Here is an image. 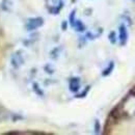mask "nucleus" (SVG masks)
<instances>
[{"label": "nucleus", "mask_w": 135, "mask_h": 135, "mask_svg": "<svg viewBox=\"0 0 135 135\" xmlns=\"http://www.w3.org/2000/svg\"><path fill=\"white\" fill-rule=\"evenodd\" d=\"M44 25V19L42 17L29 18L25 24V29L27 31H33Z\"/></svg>", "instance_id": "obj_1"}, {"label": "nucleus", "mask_w": 135, "mask_h": 135, "mask_svg": "<svg viewBox=\"0 0 135 135\" xmlns=\"http://www.w3.org/2000/svg\"><path fill=\"white\" fill-rule=\"evenodd\" d=\"M24 61H25L24 55H23V52L21 50H18L13 53V55L11 57V65L14 69H19L21 66H23Z\"/></svg>", "instance_id": "obj_2"}, {"label": "nucleus", "mask_w": 135, "mask_h": 135, "mask_svg": "<svg viewBox=\"0 0 135 135\" xmlns=\"http://www.w3.org/2000/svg\"><path fill=\"white\" fill-rule=\"evenodd\" d=\"M118 41H119L120 46L126 45L127 41H128V31H127V28L124 24H122L118 28Z\"/></svg>", "instance_id": "obj_3"}, {"label": "nucleus", "mask_w": 135, "mask_h": 135, "mask_svg": "<svg viewBox=\"0 0 135 135\" xmlns=\"http://www.w3.org/2000/svg\"><path fill=\"white\" fill-rule=\"evenodd\" d=\"M69 88H70V91H72L74 94L78 93L80 89V79L78 77L72 78L69 82Z\"/></svg>", "instance_id": "obj_4"}, {"label": "nucleus", "mask_w": 135, "mask_h": 135, "mask_svg": "<svg viewBox=\"0 0 135 135\" xmlns=\"http://www.w3.org/2000/svg\"><path fill=\"white\" fill-rule=\"evenodd\" d=\"M62 7H64V1H62V0H59L57 5L50 6V7L48 8V11H49V13L52 14V15H57V14H59V12L61 11Z\"/></svg>", "instance_id": "obj_5"}, {"label": "nucleus", "mask_w": 135, "mask_h": 135, "mask_svg": "<svg viewBox=\"0 0 135 135\" xmlns=\"http://www.w3.org/2000/svg\"><path fill=\"white\" fill-rule=\"evenodd\" d=\"M72 27L75 28V30L78 31V32H83V31H85V29H86L85 25L82 23V21H80V20H76L74 22V24L72 25Z\"/></svg>", "instance_id": "obj_6"}, {"label": "nucleus", "mask_w": 135, "mask_h": 135, "mask_svg": "<svg viewBox=\"0 0 135 135\" xmlns=\"http://www.w3.org/2000/svg\"><path fill=\"white\" fill-rule=\"evenodd\" d=\"M113 70H114V62H113V61H110L109 65H108V67L103 70V72H102V76H103V77H107V76H109V75L112 73Z\"/></svg>", "instance_id": "obj_7"}, {"label": "nucleus", "mask_w": 135, "mask_h": 135, "mask_svg": "<svg viewBox=\"0 0 135 135\" xmlns=\"http://www.w3.org/2000/svg\"><path fill=\"white\" fill-rule=\"evenodd\" d=\"M32 89H33V91L38 96V97H44V91L41 89L40 85L37 84V83L34 82L33 84H32Z\"/></svg>", "instance_id": "obj_8"}, {"label": "nucleus", "mask_w": 135, "mask_h": 135, "mask_svg": "<svg viewBox=\"0 0 135 135\" xmlns=\"http://www.w3.org/2000/svg\"><path fill=\"white\" fill-rule=\"evenodd\" d=\"M108 38H109V42L112 45H114L117 43V33H115V31H111L108 35Z\"/></svg>", "instance_id": "obj_9"}, {"label": "nucleus", "mask_w": 135, "mask_h": 135, "mask_svg": "<svg viewBox=\"0 0 135 135\" xmlns=\"http://www.w3.org/2000/svg\"><path fill=\"white\" fill-rule=\"evenodd\" d=\"M76 9H73L72 12H71V14H70V17H69V20H70V24H71V26L74 24V22L76 21Z\"/></svg>", "instance_id": "obj_10"}, {"label": "nucleus", "mask_w": 135, "mask_h": 135, "mask_svg": "<svg viewBox=\"0 0 135 135\" xmlns=\"http://www.w3.org/2000/svg\"><path fill=\"white\" fill-rule=\"evenodd\" d=\"M100 130H101V126H100V123L98 119L95 120V133L96 134H99L100 133Z\"/></svg>", "instance_id": "obj_11"}, {"label": "nucleus", "mask_w": 135, "mask_h": 135, "mask_svg": "<svg viewBox=\"0 0 135 135\" xmlns=\"http://www.w3.org/2000/svg\"><path fill=\"white\" fill-rule=\"evenodd\" d=\"M89 88H90V87H89V86H87V87L85 88V89L82 91V93H81V94H79V95H77V96H76V98H84L85 96L87 95V93H88Z\"/></svg>", "instance_id": "obj_12"}, {"label": "nucleus", "mask_w": 135, "mask_h": 135, "mask_svg": "<svg viewBox=\"0 0 135 135\" xmlns=\"http://www.w3.org/2000/svg\"><path fill=\"white\" fill-rule=\"evenodd\" d=\"M68 28V22L67 21H62V23H61V29L65 31V30H67Z\"/></svg>", "instance_id": "obj_13"}, {"label": "nucleus", "mask_w": 135, "mask_h": 135, "mask_svg": "<svg viewBox=\"0 0 135 135\" xmlns=\"http://www.w3.org/2000/svg\"><path fill=\"white\" fill-rule=\"evenodd\" d=\"M133 1H135V0H133Z\"/></svg>", "instance_id": "obj_14"}]
</instances>
